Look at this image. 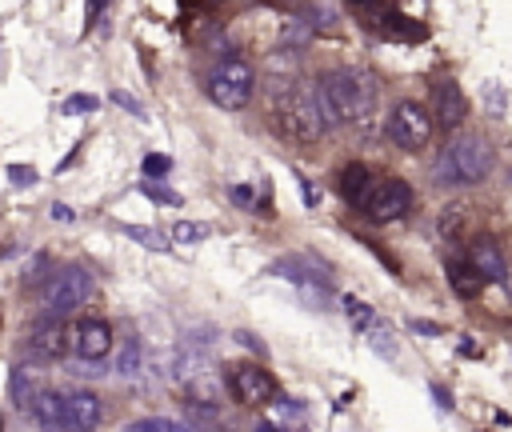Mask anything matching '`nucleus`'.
<instances>
[{
	"label": "nucleus",
	"instance_id": "12",
	"mask_svg": "<svg viewBox=\"0 0 512 432\" xmlns=\"http://www.w3.org/2000/svg\"><path fill=\"white\" fill-rule=\"evenodd\" d=\"M268 272L280 276V280H288V284H296L300 292H304V288H324V292H328V272H324L320 264L304 260V256H284V260H276Z\"/></svg>",
	"mask_w": 512,
	"mask_h": 432
},
{
	"label": "nucleus",
	"instance_id": "24",
	"mask_svg": "<svg viewBox=\"0 0 512 432\" xmlns=\"http://www.w3.org/2000/svg\"><path fill=\"white\" fill-rule=\"evenodd\" d=\"M96 108H100V100L88 96V92H76V96L64 100V112H68V116H76V112H96Z\"/></svg>",
	"mask_w": 512,
	"mask_h": 432
},
{
	"label": "nucleus",
	"instance_id": "8",
	"mask_svg": "<svg viewBox=\"0 0 512 432\" xmlns=\"http://www.w3.org/2000/svg\"><path fill=\"white\" fill-rule=\"evenodd\" d=\"M408 204H412V188H408L404 180H396V176H384V180H376V188H372V196H368L364 208H368L372 220L388 224V220L404 216Z\"/></svg>",
	"mask_w": 512,
	"mask_h": 432
},
{
	"label": "nucleus",
	"instance_id": "15",
	"mask_svg": "<svg viewBox=\"0 0 512 432\" xmlns=\"http://www.w3.org/2000/svg\"><path fill=\"white\" fill-rule=\"evenodd\" d=\"M336 184H340V196H344L348 204H360V208L368 204V196H372V188H376V184H372V172H368L364 164H348Z\"/></svg>",
	"mask_w": 512,
	"mask_h": 432
},
{
	"label": "nucleus",
	"instance_id": "31",
	"mask_svg": "<svg viewBox=\"0 0 512 432\" xmlns=\"http://www.w3.org/2000/svg\"><path fill=\"white\" fill-rule=\"evenodd\" d=\"M228 196H232L236 204H252V188H248V184H232Z\"/></svg>",
	"mask_w": 512,
	"mask_h": 432
},
{
	"label": "nucleus",
	"instance_id": "25",
	"mask_svg": "<svg viewBox=\"0 0 512 432\" xmlns=\"http://www.w3.org/2000/svg\"><path fill=\"white\" fill-rule=\"evenodd\" d=\"M344 304H348V316H352V324H356L360 332H368V324L376 320V316H372V308H364V304H360V300H352V296H344Z\"/></svg>",
	"mask_w": 512,
	"mask_h": 432
},
{
	"label": "nucleus",
	"instance_id": "4",
	"mask_svg": "<svg viewBox=\"0 0 512 432\" xmlns=\"http://www.w3.org/2000/svg\"><path fill=\"white\" fill-rule=\"evenodd\" d=\"M204 92H208V100H212L216 108H224V112H240V108L252 100V92H256V72H252L248 60H240V56H224V60L208 72Z\"/></svg>",
	"mask_w": 512,
	"mask_h": 432
},
{
	"label": "nucleus",
	"instance_id": "26",
	"mask_svg": "<svg viewBox=\"0 0 512 432\" xmlns=\"http://www.w3.org/2000/svg\"><path fill=\"white\" fill-rule=\"evenodd\" d=\"M168 168H172V160H168V156H160V152H152V156H144V180H156V176H168Z\"/></svg>",
	"mask_w": 512,
	"mask_h": 432
},
{
	"label": "nucleus",
	"instance_id": "32",
	"mask_svg": "<svg viewBox=\"0 0 512 432\" xmlns=\"http://www.w3.org/2000/svg\"><path fill=\"white\" fill-rule=\"evenodd\" d=\"M412 328H416L420 336H440V332H444L436 320H412Z\"/></svg>",
	"mask_w": 512,
	"mask_h": 432
},
{
	"label": "nucleus",
	"instance_id": "29",
	"mask_svg": "<svg viewBox=\"0 0 512 432\" xmlns=\"http://www.w3.org/2000/svg\"><path fill=\"white\" fill-rule=\"evenodd\" d=\"M8 180H12L16 188H28V184H36V168H28V164H12V168H8Z\"/></svg>",
	"mask_w": 512,
	"mask_h": 432
},
{
	"label": "nucleus",
	"instance_id": "1",
	"mask_svg": "<svg viewBox=\"0 0 512 432\" xmlns=\"http://www.w3.org/2000/svg\"><path fill=\"white\" fill-rule=\"evenodd\" d=\"M324 124H364L380 104V84L360 68H340L316 80Z\"/></svg>",
	"mask_w": 512,
	"mask_h": 432
},
{
	"label": "nucleus",
	"instance_id": "36",
	"mask_svg": "<svg viewBox=\"0 0 512 432\" xmlns=\"http://www.w3.org/2000/svg\"><path fill=\"white\" fill-rule=\"evenodd\" d=\"M172 432H200V428H192V424H172Z\"/></svg>",
	"mask_w": 512,
	"mask_h": 432
},
{
	"label": "nucleus",
	"instance_id": "9",
	"mask_svg": "<svg viewBox=\"0 0 512 432\" xmlns=\"http://www.w3.org/2000/svg\"><path fill=\"white\" fill-rule=\"evenodd\" d=\"M44 392H48V380H44V372H40V368H32V364L12 368L8 396H12V408H16V412H32V408H36V400H40Z\"/></svg>",
	"mask_w": 512,
	"mask_h": 432
},
{
	"label": "nucleus",
	"instance_id": "22",
	"mask_svg": "<svg viewBox=\"0 0 512 432\" xmlns=\"http://www.w3.org/2000/svg\"><path fill=\"white\" fill-rule=\"evenodd\" d=\"M364 336H368V348H372V352H380L384 360H396V344H392V328H388L384 320H372Z\"/></svg>",
	"mask_w": 512,
	"mask_h": 432
},
{
	"label": "nucleus",
	"instance_id": "33",
	"mask_svg": "<svg viewBox=\"0 0 512 432\" xmlns=\"http://www.w3.org/2000/svg\"><path fill=\"white\" fill-rule=\"evenodd\" d=\"M236 340H240V344H244V348H252V352H256V356H264V344H260V340H256V336H252V332H236Z\"/></svg>",
	"mask_w": 512,
	"mask_h": 432
},
{
	"label": "nucleus",
	"instance_id": "18",
	"mask_svg": "<svg viewBox=\"0 0 512 432\" xmlns=\"http://www.w3.org/2000/svg\"><path fill=\"white\" fill-rule=\"evenodd\" d=\"M444 272H448V284H452V292H456V296H464V300H472V296H480V288H484V280H480V272H476L472 264H460V260H448V264H444Z\"/></svg>",
	"mask_w": 512,
	"mask_h": 432
},
{
	"label": "nucleus",
	"instance_id": "27",
	"mask_svg": "<svg viewBox=\"0 0 512 432\" xmlns=\"http://www.w3.org/2000/svg\"><path fill=\"white\" fill-rule=\"evenodd\" d=\"M140 192H144V196H152V200H160V204H176V208H180V196H176V192H168V188H160L156 180H140Z\"/></svg>",
	"mask_w": 512,
	"mask_h": 432
},
{
	"label": "nucleus",
	"instance_id": "14",
	"mask_svg": "<svg viewBox=\"0 0 512 432\" xmlns=\"http://www.w3.org/2000/svg\"><path fill=\"white\" fill-rule=\"evenodd\" d=\"M468 264L480 272V280H496V284H504V276H508V268H504V256H500V248L488 240V236H480V240H472V252H468Z\"/></svg>",
	"mask_w": 512,
	"mask_h": 432
},
{
	"label": "nucleus",
	"instance_id": "3",
	"mask_svg": "<svg viewBox=\"0 0 512 432\" xmlns=\"http://www.w3.org/2000/svg\"><path fill=\"white\" fill-rule=\"evenodd\" d=\"M492 172V144L480 132H456L436 156L440 184H480Z\"/></svg>",
	"mask_w": 512,
	"mask_h": 432
},
{
	"label": "nucleus",
	"instance_id": "23",
	"mask_svg": "<svg viewBox=\"0 0 512 432\" xmlns=\"http://www.w3.org/2000/svg\"><path fill=\"white\" fill-rule=\"evenodd\" d=\"M124 232H128L136 244L152 248V252H164V248H168V236H164V232H156V228H140V224H128Z\"/></svg>",
	"mask_w": 512,
	"mask_h": 432
},
{
	"label": "nucleus",
	"instance_id": "6",
	"mask_svg": "<svg viewBox=\"0 0 512 432\" xmlns=\"http://www.w3.org/2000/svg\"><path fill=\"white\" fill-rule=\"evenodd\" d=\"M88 292H92V276H88V268L72 264V268H64V272L52 280L44 308H48V316H52V320L72 316V312H76V308L88 300Z\"/></svg>",
	"mask_w": 512,
	"mask_h": 432
},
{
	"label": "nucleus",
	"instance_id": "16",
	"mask_svg": "<svg viewBox=\"0 0 512 432\" xmlns=\"http://www.w3.org/2000/svg\"><path fill=\"white\" fill-rule=\"evenodd\" d=\"M380 16H384V20H376L372 28H380L384 36H392V40H424V24H420V20L400 16V12H392V8H380Z\"/></svg>",
	"mask_w": 512,
	"mask_h": 432
},
{
	"label": "nucleus",
	"instance_id": "11",
	"mask_svg": "<svg viewBox=\"0 0 512 432\" xmlns=\"http://www.w3.org/2000/svg\"><path fill=\"white\" fill-rule=\"evenodd\" d=\"M100 424V396L96 392H68L64 396V432H92Z\"/></svg>",
	"mask_w": 512,
	"mask_h": 432
},
{
	"label": "nucleus",
	"instance_id": "17",
	"mask_svg": "<svg viewBox=\"0 0 512 432\" xmlns=\"http://www.w3.org/2000/svg\"><path fill=\"white\" fill-rule=\"evenodd\" d=\"M32 420H36L44 432H64V396L48 388V392L36 400V408H32Z\"/></svg>",
	"mask_w": 512,
	"mask_h": 432
},
{
	"label": "nucleus",
	"instance_id": "28",
	"mask_svg": "<svg viewBox=\"0 0 512 432\" xmlns=\"http://www.w3.org/2000/svg\"><path fill=\"white\" fill-rule=\"evenodd\" d=\"M128 432H172V424L160 420V416H144V420H132Z\"/></svg>",
	"mask_w": 512,
	"mask_h": 432
},
{
	"label": "nucleus",
	"instance_id": "34",
	"mask_svg": "<svg viewBox=\"0 0 512 432\" xmlns=\"http://www.w3.org/2000/svg\"><path fill=\"white\" fill-rule=\"evenodd\" d=\"M52 216H56L60 224H72V208H68V204H52Z\"/></svg>",
	"mask_w": 512,
	"mask_h": 432
},
{
	"label": "nucleus",
	"instance_id": "2",
	"mask_svg": "<svg viewBox=\"0 0 512 432\" xmlns=\"http://www.w3.org/2000/svg\"><path fill=\"white\" fill-rule=\"evenodd\" d=\"M272 116H276V128L300 144H312L324 136V112H320V96H316V84H284L272 100Z\"/></svg>",
	"mask_w": 512,
	"mask_h": 432
},
{
	"label": "nucleus",
	"instance_id": "7",
	"mask_svg": "<svg viewBox=\"0 0 512 432\" xmlns=\"http://www.w3.org/2000/svg\"><path fill=\"white\" fill-rule=\"evenodd\" d=\"M228 384H232V396L244 408H260V404H268L276 396V380L260 364H232L228 368Z\"/></svg>",
	"mask_w": 512,
	"mask_h": 432
},
{
	"label": "nucleus",
	"instance_id": "30",
	"mask_svg": "<svg viewBox=\"0 0 512 432\" xmlns=\"http://www.w3.org/2000/svg\"><path fill=\"white\" fill-rule=\"evenodd\" d=\"M112 104H120V108H128V112H132V116H140V120L148 116V112H144V104H140V100H132L128 92H112Z\"/></svg>",
	"mask_w": 512,
	"mask_h": 432
},
{
	"label": "nucleus",
	"instance_id": "21",
	"mask_svg": "<svg viewBox=\"0 0 512 432\" xmlns=\"http://www.w3.org/2000/svg\"><path fill=\"white\" fill-rule=\"evenodd\" d=\"M208 236H212V224H200V220H176L168 232V240H176V244H200Z\"/></svg>",
	"mask_w": 512,
	"mask_h": 432
},
{
	"label": "nucleus",
	"instance_id": "13",
	"mask_svg": "<svg viewBox=\"0 0 512 432\" xmlns=\"http://www.w3.org/2000/svg\"><path fill=\"white\" fill-rule=\"evenodd\" d=\"M432 116H436V124H444V128H456V124L468 116L464 92H460L452 80H436V84H432Z\"/></svg>",
	"mask_w": 512,
	"mask_h": 432
},
{
	"label": "nucleus",
	"instance_id": "10",
	"mask_svg": "<svg viewBox=\"0 0 512 432\" xmlns=\"http://www.w3.org/2000/svg\"><path fill=\"white\" fill-rule=\"evenodd\" d=\"M72 348L84 356V360H104L108 352H112V328H108V320H80L76 328H72Z\"/></svg>",
	"mask_w": 512,
	"mask_h": 432
},
{
	"label": "nucleus",
	"instance_id": "37",
	"mask_svg": "<svg viewBox=\"0 0 512 432\" xmlns=\"http://www.w3.org/2000/svg\"><path fill=\"white\" fill-rule=\"evenodd\" d=\"M256 432H284V428H276V424H260Z\"/></svg>",
	"mask_w": 512,
	"mask_h": 432
},
{
	"label": "nucleus",
	"instance_id": "5",
	"mask_svg": "<svg viewBox=\"0 0 512 432\" xmlns=\"http://www.w3.org/2000/svg\"><path fill=\"white\" fill-rule=\"evenodd\" d=\"M388 136L404 152H424L428 140H432V116L416 100H400L388 116Z\"/></svg>",
	"mask_w": 512,
	"mask_h": 432
},
{
	"label": "nucleus",
	"instance_id": "20",
	"mask_svg": "<svg viewBox=\"0 0 512 432\" xmlns=\"http://www.w3.org/2000/svg\"><path fill=\"white\" fill-rule=\"evenodd\" d=\"M116 376H124V380H132V376H140L144 372V360H140V344L136 340H124L120 344V352H116Z\"/></svg>",
	"mask_w": 512,
	"mask_h": 432
},
{
	"label": "nucleus",
	"instance_id": "35",
	"mask_svg": "<svg viewBox=\"0 0 512 432\" xmlns=\"http://www.w3.org/2000/svg\"><path fill=\"white\" fill-rule=\"evenodd\" d=\"M432 396H436V404H440V408H444V412H448V408H452V396H448V392H444V388H440V384H432Z\"/></svg>",
	"mask_w": 512,
	"mask_h": 432
},
{
	"label": "nucleus",
	"instance_id": "19",
	"mask_svg": "<svg viewBox=\"0 0 512 432\" xmlns=\"http://www.w3.org/2000/svg\"><path fill=\"white\" fill-rule=\"evenodd\" d=\"M32 352H40V356H60L64 352V328L52 320V324H40L36 332H32V344H28Z\"/></svg>",
	"mask_w": 512,
	"mask_h": 432
}]
</instances>
